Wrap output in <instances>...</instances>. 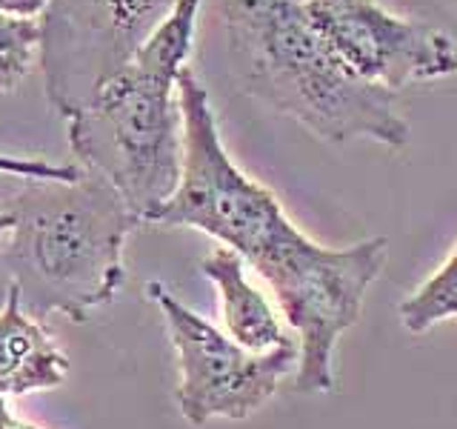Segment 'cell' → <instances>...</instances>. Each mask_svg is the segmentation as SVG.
I'll use <instances>...</instances> for the list:
<instances>
[{"mask_svg":"<svg viewBox=\"0 0 457 429\" xmlns=\"http://www.w3.org/2000/svg\"><path fill=\"white\" fill-rule=\"evenodd\" d=\"M49 4H52V0H0V14L40 21V14H46Z\"/></svg>","mask_w":457,"mask_h":429,"instance_id":"13","label":"cell"},{"mask_svg":"<svg viewBox=\"0 0 457 429\" xmlns=\"http://www.w3.org/2000/svg\"><path fill=\"white\" fill-rule=\"evenodd\" d=\"M69 361L52 335L23 309L21 286L9 283L0 312V395L54 390L66 381Z\"/></svg>","mask_w":457,"mask_h":429,"instance_id":"8","label":"cell"},{"mask_svg":"<svg viewBox=\"0 0 457 429\" xmlns=\"http://www.w3.org/2000/svg\"><path fill=\"white\" fill-rule=\"evenodd\" d=\"M180 0H52L40 61L52 106L66 118L132 57Z\"/></svg>","mask_w":457,"mask_h":429,"instance_id":"6","label":"cell"},{"mask_svg":"<svg viewBox=\"0 0 457 429\" xmlns=\"http://www.w3.org/2000/svg\"><path fill=\"white\" fill-rule=\"evenodd\" d=\"M400 321L411 335H423L440 321H449L457 315V247L446 257L432 278H428L418 292L406 298L397 307Z\"/></svg>","mask_w":457,"mask_h":429,"instance_id":"10","label":"cell"},{"mask_svg":"<svg viewBox=\"0 0 457 429\" xmlns=\"http://www.w3.org/2000/svg\"><path fill=\"white\" fill-rule=\"evenodd\" d=\"M0 429H40V426L14 418L12 409L6 407V395H0Z\"/></svg>","mask_w":457,"mask_h":429,"instance_id":"14","label":"cell"},{"mask_svg":"<svg viewBox=\"0 0 457 429\" xmlns=\"http://www.w3.org/2000/svg\"><path fill=\"white\" fill-rule=\"evenodd\" d=\"M183 178L149 223L192 226L235 249L269 281L283 318L300 335L297 392H328L337 338L361 318L366 290L386 266L389 243L369 238L326 249L286 218L280 200L246 178L223 149L209 92L186 66L178 80Z\"/></svg>","mask_w":457,"mask_h":429,"instance_id":"1","label":"cell"},{"mask_svg":"<svg viewBox=\"0 0 457 429\" xmlns=\"http://www.w3.org/2000/svg\"><path fill=\"white\" fill-rule=\"evenodd\" d=\"M200 269L220 292L226 335L235 338L243 349L269 352L289 341L266 295L246 281L243 257L235 249L218 247L209 257H204Z\"/></svg>","mask_w":457,"mask_h":429,"instance_id":"9","label":"cell"},{"mask_svg":"<svg viewBox=\"0 0 457 429\" xmlns=\"http://www.w3.org/2000/svg\"><path fill=\"white\" fill-rule=\"evenodd\" d=\"M43 52V21L0 14V95L29 78Z\"/></svg>","mask_w":457,"mask_h":429,"instance_id":"11","label":"cell"},{"mask_svg":"<svg viewBox=\"0 0 457 429\" xmlns=\"http://www.w3.org/2000/svg\"><path fill=\"white\" fill-rule=\"evenodd\" d=\"M9 264L29 315L61 312L83 324L126 281L123 243L143 221L92 169L78 181H35L14 195Z\"/></svg>","mask_w":457,"mask_h":429,"instance_id":"4","label":"cell"},{"mask_svg":"<svg viewBox=\"0 0 457 429\" xmlns=\"http://www.w3.org/2000/svg\"><path fill=\"white\" fill-rule=\"evenodd\" d=\"M303 9L357 78L389 92L457 72L454 40L443 29L400 18L378 0H303Z\"/></svg>","mask_w":457,"mask_h":429,"instance_id":"7","label":"cell"},{"mask_svg":"<svg viewBox=\"0 0 457 429\" xmlns=\"http://www.w3.org/2000/svg\"><path fill=\"white\" fill-rule=\"evenodd\" d=\"M146 295L161 307L169 338L178 349V407L192 426H204L212 418H249L300 366V341L295 338L269 352H249L180 304L163 283H146Z\"/></svg>","mask_w":457,"mask_h":429,"instance_id":"5","label":"cell"},{"mask_svg":"<svg viewBox=\"0 0 457 429\" xmlns=\"http://www.w3.org/2000/svg\"><path fill=\"white\" fill-rule=\"evenodd\" d=\"M243 92L328 143L357 138L400 149L409 123L397 92L357 78L312 23L303 0H220Z\"/></svg>","mask_w":457,"mask_h":429,"instance_id":"3","label":"cell"},{"mask_svg":"<svg viewBox=\"0 0 457 429\" xmlns=\"http://www.w3.org/2000/svg\"><path fill=\"white\" fill-rule=\"evenodd\" d=\"M200 4L180 0L140 49L66 114L71 152L104 175L143 223L183 178V114L175 95L192 55Z\"/></svg>","mask_w":457,"mask_h":429,"instance_id":"2","label":"cell"},{"mask_svg":"<svg viewBox=\"0 0 457 429\" xmlns=\"http://www.w3.org/2000/svg\"><path fill=\"white\" fill-rule=\"evenodd\" d=\"M14 229V218L9 212H0V235H9Z\"/></svg>","mask_w":457,"mask_h":429,"instance_id":"15","label":"cell"},{"mask_svg":"<svg viewBox=\"0 0 457 429\" xmlns=\"http://www.w3.org/2000/svg\"><path fill=\"white\" fill-rule=\"evenodd\" d=\"M80 166H57L37 161V157H14V155H0V175L12 178H26V181H61L71 183L80 178Z\"/></svg>","mask_w":457,"mask_h":429,"instance_id":"12","label":"cell"}]
</instances>
